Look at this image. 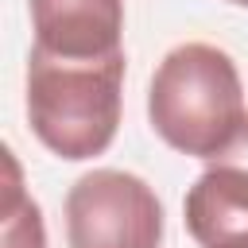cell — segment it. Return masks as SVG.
Here are the masks:
<instances>
[{
	"label": "cell",
	"mask_w": 248,
	"mask_h": 248,
	"mask_svg": "<svg viewBox=\"0 0 248 248\" xmlns=\"http://www.w3.org/2000/svg\"><path fill=\"white\" fill-rule=\"evenodd\" d=\"M182 217L198 248H248V120L194 178Z\"/></svg>",
	"instance_id": "4"
},
{
	"label": "cell",
	"mask_w": 248,
	"mask_h": 248,
	"mask_svg": "<svg viewBox=\"0 0 248 248\" xmlns=\"http://www.w3.org/2000/svg\"><path fill=\"white\" fill-rule=\"evenodd\" d=\"M4 202H0V248H46V225L39 202L23 190V174L16 151L4 147Z\"/></svg>",
	"instance_id": "6"
},
{
	"label": "cell",
	"mask_w": 248,
	"mask_h": 248,
	"mask_svg": "<svg viewBox=\"0 0 248 248\" xmlns=\"http://www.w3.org/2000/svg\"><path fill=\"white\" fill-rule=\"evenodd\" d=\"M35 50L54 58L124 54V0H31Z\"/></svg>",
	"instance_id": "5"
},
{
	"label": "cell",
	"mask_w": 248,
	"mask_h": 248,
	"mask_svg": "<svg viewBox=\"0 0 248 248\" xmlns=\"http://www.w3.org/2000/svg\"><path fill=\"white\" fill-rule=\"evenodd\" d=\"M124 108V54L112 58H54L31 46L27 54V124L35 140L81 163L105 155L116 140Z\"/></svg>",
	"instance_id": "2"
},
{
	"label": "cell",
	"mask_w": 248,
	"mask_h": 248,
	"mask_svg": "<svg viewBox=\"0 0 248 248\" xmlns=\"http://www.w3.org/2000/svg\"><path fill=\"white\" fill-rule=\"evenodd\" d=\"M155 136L190 159H217L248 120L240 70L213 43H182L163 54L147 85Z\"/></svg>",
	"instance_id": "1"
},
{
	"label": "cell",
	"mask_w": 248,
	"mask_h": 248,
	"mask_svg": "<svg viewBox=\"0 0 248 248\" xmlns=\"http://www.w3.org/2000/svg\"><path fill=\"white\" fill-rule=\"evenodd\" d=\"M66 244L70 248H159L163 202L140 174L97 167L81 174L66 194Z\"/></svg>",
	"instance_id": "3"
},
{
	"label": "cell",
	"mask_w": 248,
	"mask_h": 248,
	"mask_svg": "<svg viewBox=\"0 0 248 248\" xmlns=\"http://www.w3.org/2000/svg\"><path fill=\"white\" fill-rule=\"evenodd\" d=\"M229 4H236V8H248V0H229Z\"/></svg>",
	"instance_id": "7"
}]
</instances>
